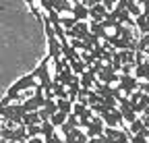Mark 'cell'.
<instances>
[{"label":"cell","mask_w":149,"mask_h":143,"mask_svg":"<svg viewBox=\"0 0 149 143\" xmlns=\"http://www.w3.org/2000/svg\"><path fill=\"white\" fill-rule=\"evenodd\" d=\"M139 89H141V91H145V93L149 96V83H147V81H139Z\"/></svg>","instance_id":"obj_24"},{"label":"cell","mask_w":149,"mask_h":143,"mask_svg":"<svg viewBox=\"0 0 149 143\" xmlns=\"http://www.w3.org/2000/svg\"><path fill=\"white\" fill-rule=\"evenodd\" d=\"M56 108H58V112L70 114V112H72V102H70L68 98H64V100H56Z\"/></svg>","instance_id":"obj_17"},{"label":"cell","mask_w":149,"mask_h":143,"mask_svg":"<svg viewBox=\"0 0 149 143\" xmlns=\"http://www.w3.org/2000/svg\"><path fill=\"white\" fill-rule=\"evenodd\" d=\"M141 118H143V120H145V127H147V129H149V116H141Z\"/></svg>","instance_id":"obj_28"},{"label":"cell","mask_w":149,"mask_h":143,"mask_svg":"<svg viewBox=\"0 0 149 143\" xmlns=\"http://www.w3.org/2000/svg\"><path fill=\"white\" fill-rule=\"evenodd\" d=\"M0 143H4V141H2V139H0Z\"/></svg>","instance_id":"obj_31"},{"label":"cell","mask_w":149,"mask_h":143,"mask_svg":"<svg viewBox=\"0 0 149 143\" xmlns=\"http://www.w3.org/2000/svg\"><path fill=\"white\" fill-rule=\"evenodd\" d=\"M66 116H68V114H64V112H54V114L50 116V122L54 124L56 129H60L62 124L66 122Z\"/></svg>","instance_id":"obj_18"},{"label":"cell","mask_w":149,"mask_h":143,"mask_svg":"<svg viewBox=\"0 0 149 143\" xmlns=\"http://www.w3.org/2000/svg\"><path fill=\"white\" fill-rule=\"evenodd\" d=\"M106 15H108V10H106V6H104L102 2L95 4V6H89V19H91V21L102 23V21L106 19Z\"/></svg>","instance_id":"obj_12"},{"label":"cell","mask_w":149,"mask_h":143,"mask_svg":"<svg viewBox=\"0 0 149 143\" xmlns=\"http://www.w3.org/2000/svg\"><path fill=\"white\" fill-rule=\"evenodd\" d=\"M118 112L122 114V118H124L126 124H130L133 120L139 118V116L135 114V110L130 108V104H128V98H126V96H120V98H118Z\"/></svg>","instance_id":"obj_9"},{"label":"cell","mask_w":149,"mask_h":143,"mask_svg":"<svg viewBox=\"0 0 149 143\" xmlns=\"http://www.w3.org/2000/svg\"><path fill=\"white\" fill-rule=\"evenodd\" d=\"M116 87H118V91L122 93V96H130L133 91H137L139 89V81L133 77V75H118V83H116Z\"/></svg>","instance_id":"obj_4"},{"label":"cell","mask_w":149,"mask_h":143,"mask_svg":"<svg viewBox=\"0 0 149 143\" xmlns=\"http://www.w3.org/2000/svg\"><path fill=\"white\" fill-rule=\"evenodd\" d=\"M81 2H83V4H85V6L89 8V6H95V4H100L102 0H81Z\"/></svg>","instance_id":"obj_25"},{"label":"cell","mask_w":149,"mask_h":143,"mask_svg":"<svg viewBox=\"0 0 149 143\" xmlns=\"http://www.w3.org/2000/svg\"><path fill=\"white\" fill-rule=\"evenodd\" d=\"M74 23H77V21H74V17H72V15H70V17H60V27H62L64 31L72 29V27H74Z\"/></svg>","instance_id":"obj_21"},{"label":"cell","mask_w":149,"mask_h":143,"mask_svg":"<svg viewBox=\"0 0 149 143\" xmlns=\"http://www.w3.org/2000/svg\"><path fill=\"white\" fill-rule=\"evenodd\" d=\"M104 129H106L104 120L95 114V116L89 120V124L85 127V135H87L89 139H95V137H102V135H104Z\"/></svg>","instance_id":"obj_8"},{"label":"cell","mask_w":149,"mask_h":143,"mask_svg":"<svg viewBox=\"0 0 149 143\" xmlns=\"http://www.w3.org/2000/svg\"><path fill=\"white\" fill-rule=\"evenodd\" d=\"M147 127H145V120L139 116L137 120H133V122H130L128 124V127H126V131H128V135H139V133H143Z\"/></svg>","instance_id":"obj_14"},{"label":"cell","mask_w":149,"mask_h":143,"mask_svg":"<svg viewBox=\"0 0 149 143\" xmlns=\"http://www.w3.org/2000/svg\"><path fill=\"white\" fill-rule=\"evenodd\" d=\"M133 77L137 81H147L149 83V58L143 52H135V73Z\"/></svg>","instance_id":"obj_2"},{"label":"cell","mask_w":149,"mask_h":143,"mask_svg":"<svg viewBox=\"0 0 149 143\" xmlns=\"http://www.w3.org/2000/svg\"><path fill=\"white\" fill-rule=\"evenodd\" d=\"M40 127H42V137H44V141H46V139H50V137L56 133V127H54L50 120H48V122H42Z\"/></svg>","instance_id":"obj_19"},{"label":"cell","mask_w":149,"mask_h":143,"mask_svg":"<svg viewBox=\"0 0 149 143\" xmlns=\"http://www.w3.org/2000/svg\"><path fill=\"white\" fill-rule=\"evenodd\" d=\"M137 4H139L141 8H145V6H149V0H137Z\"/></svg>","instance_id":"obj_27"},{"label":"cell","mask_w":149,"mask_h":143,"mask_svg":"<svg viewBox=\"0 0 149 143\" xmlns=\"http://www.w3.org/2000/svg\"><path fill=\"white\" fill-rule=\"evenodd\" d=\"M0 120H2V118H0Z\"/></svg>","instance_id":"obj_32"},{"label":"cell","mask_w":149,"mask_h":143,"mask_svg":"<svg viewBox=\"0 0 149 143\" xmlns=\"http://www.w3.org/2000/svg\"><path fill=\"white\" fill-rule=\"evenodd\" d=\"M52 93H54V100H64V98H68V93H66V87L62 85V83H58V81H52Z\"/></svg>","instance_id":"obj_15"},{"label":"cell","mask_w":149,"mask_h":143,"mask_svg":"<svg viewBox=\"0 0 149 143\" xmlns=\"http://www.w3.org/2000/svg\"><path fill=\"white\" fill-rule=\"evenodd\" d=\"M25 143H46V141H44V137H31V139H27Z\"/></svg>","instance_id":"obj_26"},{"label":"cell","mask_w":149,"mask_h":143,"mask_svg":"<svg viewBox=\"0 0 149 143\" xmlns=\"http://www.w3.org/2000/svg\"><path fill=\"white\" fill-rule=\"evenodd\" d=\"M79 81H81V87H83V89H93V87H95V83H97V77L87 68L83 75H79Z\"/></svg>","instance_id":"obj_13"},{"label":"cell","mask_w":149,"mask_h":143,"mask_svg":"<svg viewBox=\"0 0 149 143\" xmlns=\"http://www.w3.org/2000/svg\"><path fill=\"white\" fill-rule=\"evenodd\" d=\"M70 15L74 17V21H87V19H89V8L81 2V0H72Z\"/></svg>","instance_id":"obj_11"},{"label":"cell","mask_w":149,"mask_h":143,"mask_svg":"<svg viewBox=\"0 0 149 143\" xmlns=\"http://www.w3.org/2000/svg\"><path fill=\"white\" fill-rule=\"evenodd\" d=\"M25 131H27V137H29V139H31V137H42V127H40V124L25 127Z\"/></svg>","instance_id":"obj_22"},{"label":"cell","mask_w":149,"mask_h":143,"mask_svg":"<svg viewBox=\"0 0 149 143\" xmlns=\"http://www.w3.org/2000/svg\"><path fill=\"white\" fill-rule=\"evenodd\" d=\"M102 120H104V124L106 127H112V129H126V122H124V118H122V114L118 112V108L116 110H108L104 116H100Z\"/></svg>","instance_id":"obj_7"},{"label":"cell","mask_w":149,"mask_h":143,"mask_svg":"<svg viewBox=\"0 0 149 143\" xmlns=\"http://www.w3.org/2000/svg\"><path fill=\"white\" fill-rule=\"evenodd\" d=\"M62 135V139H64V143H87V135H85V131H81V129H70V131H66V133H60Z\"/></svg>","instance_id":"obj_10"},{"label":"cell","mask_w":149,"mask_h":143,"mask_svg":"<svg viewBox=\"0 0 149 143\" xmlns=\"http://www.w3.org/2000/svg\"><path fill=\"white\" fill-rule=\"evenodd\" d=\"M128 137H130V143H149L143 133H139V135H128Z\"/></svg>","instance_id":"obj_23"},{"label":"cell","mask_w":149,"mask_h":143,"mask_svg":"<svg viewBox=\"0 0 149 143\" xmlns=\"http://www.w3.org/2000/svg\"><path fill=\"white\" fill-rule=\"evenodd\" d=\"M104 137H106V143H130V137H128V131L126 129L106 127L104 129Z\"/></svg>","instance_id":"obj_5"},{"label":"cell","mask_w":149,"mask_h":143,"mask_svg":"<svg viewBox=\"0 0 149 143\" xmlns=\"http://www.w3.org/2000/svg\"><path fill=\"white\" fill-rule=\"evenodd\" d=\"M128 104H130V108L135 110V114L141 116L149 108V96L145 91H141V89H137V91H133V93L128 96Z\"/></svg>","instance_id":"obj_3"},{"label":"cell","mask_w":149,"mask_h":143,"mask_svg":"<svg viewBox=\"0 0 149 143\" xmlns=\"http://www.w3.org/2000/svg\"><path fill=\"white\" fill-rule=\"evenodd\" d=\"M0 139L4 143H25L29 137H27V131L23 124H17V127H2L0 129Z\"/></svg>","instance_id":"obj_1"},{"label":"cell","mask_w":149,"mask_h":143,"mask_svg":"<svg viewBox=\"0 0 149 143\" xmlns=\"http://www.w3.org/2000/svg\"><path fill=\"white\" fill-rule=\"evenodd\" d=\"M25 2H27V4L31 6V4H35V2H37V0H25Z\"/></svg>","instance_id":"obj_29"},{"label":"cell","mask_w":149,"mask_h":143,"mask_svg":"<svg viewBox=\"0 0 149 143\" xmlns=\"http://www.w3.org/2000/svg\"><path fill=\"white\" fill-rule=\"evenodd\" d=\"M23 127H31V124H42V120H40V114L37 112H27L25 116H23Z\"/></svg>","instance_id":"obj_16"},{"label":"cell","mask_w":149,"mask_h":143,"mask_svg":"<svg viewBox=\"0 0 149 143\" xmlns=\"http://www.w3.org/2000/svg\"><path fill=\"white\" fill-rule=\"evenodd\" d=\"M143 54H145V56H147V58H149V48H147V50H145V52H143Z\"/></svg>","instance_id":"obj_30"},{"label":"cell","mask_w":149,"mask_h":143,"mask_svg":"<svg viewBox=\"0 0 149 143\" xmlns=\"http://www.w3.org/2000/svg\"><path fill=\"white\" fill-rule=\"evenodd\" d=\"M147 48H149V33L141 35V38L137 40V48H135V52H145Z\"/></svg>","instance_id":"obj_20"},{"label":"cell","mask_w":149,"mask_h":143,"mask_svg":"<svg viewBox=\"0 0 149 143\" xmlns=\"http://www.w3.org/2000/svg\"><path fill=\"white\" fill-rule=\"evenodd\" d=\"M95 77H97V83H104V85H114V83H118V73L114 70V66H112L110 62L102 64L100 73H97Z\"/></svg>","instance_id":"obj_6"}]
</instances>
